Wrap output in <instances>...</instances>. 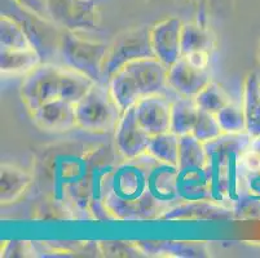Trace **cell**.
<instances>
[{
    "instance_id": "cell-4",
    "label": "cell",
    "mask_w": 260,
    "mask_h": 258,
    "mask_svg": "<svg viewBox=\"0 0 260 258\" xmlns=\"http://www.w3.org/2000/svg\"><path fill=\"white\" fill-rule=\"evenodd\" d=\"M122 114L109 87L103 83H96L88 93L75 103L77 125L88 132L105 133L115 131Z\"/></svg>"
},
{
    "instance_id": "cell-22",
    "label": "cell",
    "mask_w": 260,
    "mask_h": 258,
    "mask_svg": "<svg viewBox=\"0 0 260 258\" xmlns=\"http://www.w3.org/2000/svg\"><path fill=\"white\" fill-rule=\"evenodd\" d=\"M146 154L152 156L153 159L166 164L177 165L179 159V136L172 132L153 136L148 146Z\"/></svg>"
},
{
    "instance_id": "cell-6",
    "label": "cell",
    "mask_w": 260,
    "mask_h": 258,
    "mask_svg": "<svg viewBox=\"0 0 260 258\" xmlns=\"http://www.w3.org/2000/svg\"><path fill=\"white\" fill-rule=\"evenodd\" d=\"M150 28L141 27L123 32L109 46L103 66V84L108 85L118 71L138 60L154 58Z\"/></svg>"
},
{
    "instance_id": "cell-14",
    "label": "cell",
    "mask_w": 260,
    "mask_h": 258,
    "mask_svg": "<svg viewBox=\"0 0 260 258\" xmlns=\"http://www.w3.org/2000/svg\"><path fill=\"white\" fill-rule=\"evenodd\" d=\"M31 115L35 124L44 131L66 132L78 127L75 105L62 98L44 103Z\"/></svg>"
},
{
    "instance_id": "cell-20",
    "label": "cell",
    "mask_w": 260,
    "mask_h": 258,
    "mask_svg": "<svg viewBox=\"0 0 260 258\" xmlns=\"http://www.w3.org/2000/svg\"><path fill=\"white\" fill-rule=\"evenodd\" d=\"M198 107L194 98L180 96L171 105V123L170 132L176 136H185L193 132L197 120Z\"/></svg>"
},
{
    "instance_id": "cell-24",
    "label": "cell",
    "mask_w": 260,
    "mask_h": 258,
    "mask_svg": "<svg viewBox=\"0 0 260 258\" xmlns=\"http://www.w3.org/2000/svg\"><path fill=\"white\" fill-rule=\"evenodd\" d=\"M214 48V38L207 31L196 25H184L181 31V53L186 56L198 51L211 52Z\"/></svg>"
},
{
    "instance_id": "cell-3",
    "label": "cell",
    "mask_w": 260,
    "mask_h": 258,
    "mask_svg": "<svg viewBox=\"0 0 260 258\" xmlns=\"http://www.w3.org/2000/svg\"><path fill=\"white\" fill-rule=\"evenodd\" d=\"M109 91L122 113L141 98L160 94L167 87V67L158 58L134 61L119 70L108 83Z\"/></svg>"
},
{
    "instance_id": "cell-31",
    "label": "cell",
    "mask_w": 260,
    "mask_h": 258,
    "mask_svg": "<svg viewBox=\"0 0 260 258\" xmlns=\"http://www.w3.org/2000/svg\"><path fill=\"white\" fill-rule=\"evenodd\" d=\"M245 183L247 193L255 198L260 199V170L256 172H246Z\"/></svg>"
},
{
    "instance_id": "cell-7",
    "label": "cell",
    "mask_w": 260,
    "mask_h": 258,
    "mask_svg": "<svg viewBox=\"0 0 260 258\" xmlns=\"http://www.w3.org/2000/svg\"><path fill=\"white\" fill-rule=\"evenodd\" d=\"M3 16L15 21L22 28L43 62H51L57 56L60 52L61 36L56 28L49 25L42 16L25 12L16 4L13 9H4Z\"/></svg>"
},
{
    "instance_id": "cell-10",
    "label": "cell",
    "mask_w": 260,
    "mask_h": 258,
    "mask_svg": "<svg viewBox=\"0 0 260 258\" xmlns=\"http://www.w3.org/2000/svg\"><path fill=\"white\" fill-rule=\"evenodd\" d=\"M150 139L152 136L138 123L135 108L124 111L114 131L115 149L123 159H138L145 155Z\"/></svg>"
},
{
    "instance_id": "cell-12",
    "label": "cell",
    "mask_w": 260,
    "mask_h": 258,
    "mask_svg": "<svg viewBox=\"0 0 260 258\" xmlns=\"http://www.w3.org/2000/svg\"><path fill=\"white\" fill-rule=\"evenodd\" d=\"M171 105L169 99L160 94L144 97L134 106L138 123L150 136L170 132Z\"/></svg>"
},
{
    "instance_id": "cell-28",
    "label": "cell",
    "mask_w": 260,
    "mask_h": 258,
    "mask_svg": "<svg viewBox=\"0 0 260 258\" xmlns=\"http://www.w3.org/2000/svg\"><path fill=\"white\" fill-rule=\"evenodd\" d=\"M191 134L197 139H200L201 142L206 143V142H210L212 139H216L217 137H220L223 134V131H221L215 114L198 110L197 120H196Z\"/></svg>"
},
{
    "instance_id": "cell-1",
    "label": "cell",
    "mask_w": 260,
    "mask_h": 258,
    "mask_svg": "<svg viewBox=\"0 0 260 258\" xmlns=\"http://www.w3.org/2000/svg\"><path fill=\"white\" fill-rule=\"evenodd\" d=\"M152 156L128 159L101 181L103 207L118 219H150L157 210L148 196V169Z\"/></svg>"
},
{
    "instance_id": "cell-26",
    "label": "cell",
    "mask_w": 260,
    "mask_h": 258,
    "mask_svg": "<svg viewBox=\"0 0 260 258\" xmlns=\"http://www.w3.org/2000/svg\"><path fill=\"white\" fill-rule=\"evenodd\" d=\"M0 47L2 49H34L22 28L4 16L0 21Z\"/></svg>"
},
{
    "instance_id": "cell-11",
    "label": "cell",
    "mask_w": 260,
    "mask_h": 258,
    "mask_svg": "<svg viewBox=\"0 0 260 258\" xmlns=\"http://www.w3.org/2000/svg\"><path fill=\"white\" fill-rule=\"evenodd\" d=\"M183 23L177 18H170L150 28V42L155 58L167 68L183 57L181 53V31Z\"/></svg>"
},
{
    "instance_id": "cell-9",
    "label": "cell",
    "mask_w": 260,
    "mask_h": 258,
    "mask_svg": "<svg viewBox=\"0 0 260 258\" xmlns=\"http://www.w3.org/2000/svg\"><path fill=\"white\" fill-rule=\"evenodd\" d=\"M177 165L166 164L158 160H150L148 169V196L157 212H166L170 208L180 204L181 200L176 190Z\"/></svg>"
},
{
    "instance_id": "cell-23",
    "label": "cell",
    "mask_w": 260,
    "mask_h": 258,
    "mask_svg": "<svg viewBox=\"0 0 260 258\" xmlns=\"http://www.w3.org/2000/svg\"><path fill=\"white\" fill-rule=\"evenodd\" d=\"M205 143L196 138L191 133L179 137V159L177 168L206 167Z\"/></svg>"
},
{
    "instance_id": "cell-17",
    "label": "cell",
    "mask_w": 260,
    "mask_h": 258,
    "mask_svg": "<svg viewBox=\"0 0 260 258\" xmlns=\"http://www.w3.org/2000/svg\"><path fill=\"white\" fill-rule=\"evenodd\" d=\"M242 107L246 118V133L260 136V79L255 72L246 77L243 83Z\"/></svg>"
},
{
    "instance_id": "cell-29",
    "label": "cell",
    "mask_w": 260,
    "mask_h": 258,
    "mask_svg": "<svg viewBox=\"0 0 260 258\" xmlns=\"http://www.w3.org/2000/svg\"><path fill=\"white\" fill-rule=\"evenodd\" d=\"M103 252L108 255H128V257H136V255H141V250L138 245L134 244H126L123 241H104L103 244Z\"/></svg>"
},
{
    "instance_id": "cell-2",
    "label": "cell",
    "mask_w": 260,
    "mask_h": 258,
    "mask_svg": "<svg viewBox=\"0 0 260 258\" xmlns=\"http://www.w3.org/2000/svg\"><path fill=\"white\" fill-rule=\"evenodd\" d=\"M249 133H223L216 139L206 142V170L210 181L212 202L236 203L240 199V178L242 156L250 149Z\"/></svg>"
},
{
    "instance_id": "cell-16",
    "label": "cell",
    "mask_w": 260,
    "mask_h": 258,
    "mask_svg": "<svg viewBox=\"0 0 260 258\" xmlns=\"http://www.w3.org/2000/svg\"><path fill=\"white\" fill-rule=\"evenodd\" d=\"M229 210H226L223 205L217 204L212 200L207 202H188L180 203L170 208L159 217L160 219H170V221H176V219H196V221H202V219H226L229 218Z\"/></svg>"
},
{
    "instance_id": "cell-34",
    "label": "cell",
    "mask_w": 260,
    "mask_h": 258,
    "mask_svg": "<svg viewBox=\"0 0 260 258\" xmlns=\"http://www.w3.org/2000/svg\"><path fill=\"white\" fill-rule=\"evenodd\" d=\"M257 58H259V63H260V43H259V48H257Z\"/></svg>"
},
{
    "instance_id": "cell-5",
    "label": "cell",
    "mask_w": 260,
    "mask_h": 258,
    "mask_svg": "<svg viewBox=\"0 0 260 258\" xmlns=\"http://www.w3.org/2000/svg\"><path fill=\"white\" fill-rule=\"evenodd\" d=\"M108 48L109 46L105 43L91 42L70 32H65L61 35L58 54L63 67L86 75L94 83H101Z\"/></svg>"
},
{
    "instance_id": "cell-18",
    "label": "cell",
    "mask_w": 260,
    "mask_h": 258,
    "mask_svg": "<svg viewBox=\"0 0 260 258\" xmlns=\"http://www.w3.org/2000/svg\"><path fill=\"white\" fill-rule=\"evenodd\" d=\"M43 63L35 49H0L2 75H26Z\"/></svg>"
},
{
    "instance_id": "cell-30",
    "label": "cell",
    "mask_w": 260,
    "mask_h": 258,
    "mask_svg": "<svg viewBox=\"0 0 260 258\" xmlns=\"http://www.w3.org/2000/svg\"><path fill=\"white\" fill-rule=\"evenodd\" d=\"M184 57H185L186 60L189 61V63H191L194 67L200 68V70H209L210 52L198 51L186 54V56Z\"/></svg>"
},
{
    "instance_id": "cell-25",
    "label": "cell",
    "mask_w": 260,
    "mask_h": 258,
    "mask_svg": "<svg viewBox=\"0 0 260 258\" xmlns=\"http://www.w3.org/2000/svg\"><path fill=\"white\" fill-rule=\"evenodd\" d=\"M194 101L198 110L215 114V115H216L224 106L228 105V103L231 102L225 91H224L217 83L214 82H210L209 84L194 97Z\"/></svg>"
},
{
    "instance_id": "cell-8",
    "label": "cell",
    "mask_w": 260,
    "mask_h": 258,
    "mask_svg": "<svg viewBox=\"0 0 260 258\" xmlns=\"http://www.w3.org/2000/svg\"><path fill=\"white\" fill-rule=\"evenodd\" d=\"M62 67L51 62L40 63L31 72L26 75L21 85V98L30 113L60 98V82Z\"/></svg>"
},
{
    "instance_id": "cell-19",
    "label": "cell",
    "mask_w": 260,
    "mask_h": 258,
    "mask_svg": "<svg viewBox=\"0 0 260 258\" xmlns=\"http://www.w3.org/2000/svg\"><path fill=\"white\" fill-rule=\"evenodd\" d=\"M31 174L13 165H2L0 174V200L2 204L15 202L31 183Z\"/></svg>"
},
{
    "instance_id": "cell-27",
    "label": "cell",
    "mask_w": 260,
    "mask_h": 258,
    "mask_svg": "<svg viewBox=\"0 0 260 258\" xmlns=\"http://www.w3.org/2000/svg\"><path fill=\"white\" fill-rule=\"evenodd\" d=\"M223 133L240 134L246 132V118L242 103L229 102L216 114Z\"/></svg>"
},
{
    "instance_id": "cell-15",
    "label": "cell",
    "mask_w": 260,
    "mask_h": 258,
    "mask_svg": "<svg viewBox=\"0 0 260 258\" xmlns=\"http://www.w3.org/2000/svg\"><path fill=\"white\" fill-rule=\"evenodd\" d=\"M176 190L181 203L211 200L206 167L177 168Z\"/></svg>"
},
{
    "instance_id": "cell-33",
    "label": "cell",
    "mask_w": 260,
    "mask_h": 258,
    "mask_svg": "<svg viewBox=\"0 0 260 258\" xmlns=\"http://www.w3.org/2000/svg\"><path fill=\"white\" fill-rule=\"evenodd\" d=\"M250 150L260 155V136L252 137L251 142H250Z\"/></svg>"
},
{
    "instance_id": "cell-21",
    "label": "cell",
    "mask_w": 260,
    "mask_h": 258,
    "mask_svg": "<svg viewBox=\"0 0 260 258\" xmlns=\"http://www.w3.org/2000/svg\"><path fill=\"white\" fill-rule=\"evenodd\" d=\"M94 84L96 83L86 75L79 74L70 68L62 67L60 82V98L75 105L88 93L89 89Z\"/></svg>"
},
{
    "instance_id": "cell-13",
    "label": "cell",
    "mask_w": 260,
    "mask_h": 258,
    "mask_svg": "<svg viewBox=\"0 0 260 258\" xmlns=\"http://www.w3.org/2000/svg\"><path fill=\"white\" fill-rule=\"evenodd\" d=\"M211 82L209 70H200L181 57L167 68V87L184 97L194 98Z\"/></svg>"
},
{
    "instance_id": "cell-32",
    "label": "cell",
    "mask_w": 260,
    "mask_h": 258,
    "mask_svg": "<svg viewBox=\"0 0 260 258\" xmlns=\"http://www.w3.org/2000/svg\"><path fill=\"white\" fill-rule=\"evenodd\" d=\"M242 167L246 172L260 170V155L252 150H247L242 156Z\"/></svg>"
}]
</instances>
